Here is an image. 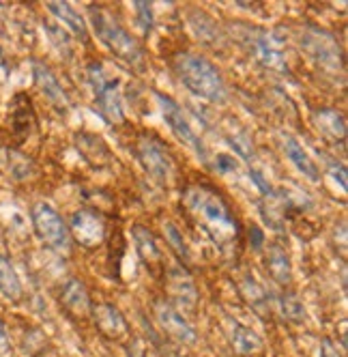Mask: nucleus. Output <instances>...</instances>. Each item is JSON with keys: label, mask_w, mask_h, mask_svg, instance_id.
I'll return each instance as SVG.
<instances>
[{"label": "nucleus", "mask_w": 348, "mask_h": 357, "mask_svg": "<svg viewBox=\"0 0 348 357\" xmlns=\"http://www.w3.org/2000/svg\"><path fill=\"white\" fill-rule=\"evenodd\" d=\"M181 209L187 222L200 231L221 254H237L243 243V228L230 202L215 185L193 181L183 190Z\"/></svg>", "instance_id": "nucleus-1"}, {"label": "nucleus", "mask_w": 348, "mask_h": 357, "mask_svg": "<svg viewBox=\"0 0 348 357\" xmlns=\"http://www.w3.org/2000/svg\"><path fill=\"white\" fill-rule=\"evenodd\" d=\"M174 71L179 73L181 82L198 97H203L213 104H221L228 97L226 82H223V75L219 69L205 59L203 54H193L185 52L174 59Z\"/></svg>", "instance_id": "nucleus-2"}, {"label": "nucleus", "mask_w": 348, "mask_h": 357, "mask_svg": "<svg viewBox=\"0 0 348 357\" xmlns=\"http://www.w3.org/2000/svg\"><path fill=\"white\" fill-rule=\"evenodd\" d=\"M88 17H90V24H93V31H95L97 39L102 41L118 61L127 63L132 67H142V63H144L142 45L129 35L127 29L120 26V22L108 9L90 5Z\"/></svg>", "instance_id": "nucleus-3"}, {"label": "nucleus", "mask_w": 348, "mask_h": 357, "mask_svg": "<svg viewBox=\"0 0 348 357\" xmlns=\"http://www.w3.org/2000/svg\"><path fill=\"white\" fill-rule=\"evenodd\" d=\"M301 47L308 52V56L329 73H342L344 71V52L338 43V39L318 26H306L301 35Z\"/></svg>", "instance_id": "nucleus-4"}, {"label": "nucleus", "mask_w": 348, "mask_h": 357, "mask_svg": "<svg viewBox=\"0 0 348 357\" xmlns=\"http://www.w3.org/2000/svg\"><path fill=\"white\" fill-rule=\"evenodd\" d=\"M88 80L95 93L97 108L110 123H122L125 121V112H122V99L118 91V82L112 80L106 73L102 63H90L88 65Z\"/></svg>", "instance_id": "nucleus-5"}, {"label": "nucleus", "mask_w": 348, "mask_h": 357, "mask_svg": "<svg viewBox=\"0 0 348 357\" xmlns=\"http://www.w3.org/2000/svg\"><path fill=\"white\" fill-rule=\"evenodd\" d=\"M134 151H136L138 162L148 172V176L155 178V181L161 183V185H168L170 183L174 166H172V158H170L168 149L164 146V142L159 138H155L151 134H142L136 140Z\"/></svg>", "instance_id": "nucleus-6"}, {"label": "nucleus", "mask_w": 348, "mask_h": 357, "mask_svg": "<svg viewBox=\"0 0 348 357\" xmlns=\"http://www.w3.org/2000/svg\"><path fill=\"white\" fill-rule=\"evenodd\" d=\"M33 226L37 237L47 245L61 254L69 252L71 237H69V226L58 215L56 209H52L47 202H39L33 207Z\"/></svg>", "instance_id": "nucleus-7"}, {"label": "nucleus", "mask_w": 348, "mask_h": 357, "mask_svg": "<svg viewBox=\"0 0 348 357\" xmlns=\"http://www.w3.org/2000/svg\"><path fill=\"white\" fill-rule=\"evenodd\" d=\"M153 95H155V99H157V104H159V108H161V114H164L168 127L172 130V134L177 136L185 146H189L191 151H196L200 158H205V146H203L200 138H198V134L193 132V127H191V123L187 121V116L183 114L181 106H179L172 97H168V95H164V93H157V91H155Z\"/></svg>", "instance_id": "nucleus-8"}, {"label": "nucleus", "mask_w": 348, "mask_h": 357, "mask_svg": "<svg viewBox=\"0 0 348 357\" xmlns=\"http://www.w3.org/2000/svg\"><path fill=\"white\" fill-rule=\"evenodd\" d=\"M71 233L82 248H97L106 239L104 218L93 209H80L71 215Z\"/></svg>", "instance_id": "nucleus-9"}, {"label": "nucleus", "mask_w": 348, "mask_h": 357, "mask_svg": "<svg viewBox=\"0 0 348 357\" xmlns=\"http://www.w3.org/2000/svg\"><path fill=\"white\" fill-rule=\"evenodd\" d=\"M155 314L157 321L161 325V329L166 331L168 336H172L174 340H179L183 344H196L198 336H196V329L189 325V321L174 308V305L166 303V301H157L155 303Z\"/></svg>", "instance_id": "nucleus-10"}, {"label": "nucleus", "mask_w": 348, "mask_h": 357, "mask_svg": "<svg viewBox=\"0 0 348 357\" xmlns=\"http://www.w3.org/2000/svg\"><path fill=\"white\" fill-rule=\"evenodd\" d=\"M93 319H95V327L99 329V334L104 338L118 342L129 334L127 321L118 312L116 305L112 303H99L93 308Z\"/></svg>", "instance_id": "nucleus-11"}, {"label": "nucleus", "mask_w": 348, "mask_h": 357, "mask_svg": "<svg viewBox=\"0 0 348 357\" xmlns=\"http://www.w3.org/2000/svg\"><path fill=\"white\" fill-rule=\"evenodd\" d=\"M314 123L320 136L331 144H342L346 142V119L340 110L335 108H322L314 112Z\"/></svg>", "instance_id": "nucleus-12"}, {"label": "nucleus", "mask_w": 348, "mask_h": 357, "mask_svg": "<svg viewBox=\"0 0 348 357\" xmlns=\"http://www.w3.org/2000/svg\"><path fill=\"white\" fill-rule=\"evenodd\" d=\"M61 301L67 308V312L73 314V317H78V319H86L90 314V310H93L88 291H86L82 280H78V278H71L69 282L63 287Z\"/></svg>", "instance_id": "nucleus-13"}, {"label": "nucleus", "mask_w": 348, "mask_h": 357, "mask_svg": "<svg viewBox=\"0 0 348 357\" xmlns=\"http://www.w3.org/2000/svg\"><path fill=\"white\" fill-rule=\"evenodd\" d=\"M250 45H254V52L258 56V61L264 67H273V69H284V50H282V41L267 31H258L254 41H250Z\"/></svg>", "instance_id": "nucleus-14"}, {"label": "nucleus", "mask_w": 348, "mask_h": 357, "mask_svg": "<svg viewBox=\"0 0 348 357\" xmlns=\"http://www.w3.org/2000/svg\"><path fill=\"white\" fill-rule=\"evenodd\" d=\"M230 344L232 351L241 357H262L264 355V342L262 338L252 331L250 327H245L241 323H235L230 329Z\"/></svg>", "instance_id": "nucleus-15"}, {"label": "nucleus", "mask_w": 348, "mask_h": 357, "mask_svg": "<svg viewBox=\"0 0 348 357\" xmlns=\"http://www.w3.org/2000/svg\"><path fill=\"white\" fill-rule=\"evenodd\" d=\"M264 265H267V271L271 273V278L276 280L278 284H282V287L290 284L292 265H290V257H288L286 248H282L280 243H269Z\"/></svg>", "instance_id": "nucleus-16"}, {"label": "nucleus", "mask_w": 348, "mask_h": 357, "mask_svg": "<svg viewBox=\"0 0 348 357\" xmlns=\"http://www.w3.org/2000/svg\"><path fill=\"white\" fill-rule=\"evenodd\" d=\"M284 151H286V158L288 162L299 170L310 183H318L320 181V170L316 166V162L310 158V153L299 144V140L294 138H286L284 142Z\"/></svg>", "instance_id": "nucleus-17"}, {"label": "nucleus", "mask_w": 348, "mask_h": 357, "mask_svg": "<svg viewBox=\"0 0 348 357\" xmlns=\"http://www.w3.org/2000/svg\"><path fill=\"white\" fill-rule=\"evenodd\" d=\"M47 11L52 13L63 26L69 29V33L76 37L78 41L86 43L88 41V29L84 24V17L73 9L69 3H47Z\"/></svg>", "instance_id": "nucleus-18"}, {"label": "nucleus", "mask_w": 348, "mask_h": 357, "mask_svg": "<svg viewBox=\"0 0 348 357\" xmlns=\"http://www.w3.org/2000/svg\"><path fill=\"white\" fill-rule=\"evenodd\" d=\"M239 291L243 295V299L252 305L256 310V314L269 319L271 317V297L267 295L264 287L254 280V275H243V280L239 282Z\"/></svg>", "instance_id": "nucleus-19"}, {"label": "nucleus", "mask_w": 348, "mask_h": 357, "mask_svg": "<svg viewBox=\"0 0 348 357\" xmlns=\"http://www.w3.org/2000/svg\"><path fill=\"white\" fill-rule=\"evenodd\" d=\"M35 80H37V86L41 89V93L52 101L56 108H67L69 106V99H67V93L65 89L61 86V82L56 80V75L49 71L45 65L41 63H35Z\"/></svg>", "instance_id": "nucleus-20"}, {"label": "nucleus", "mask_w": 348, "mask_h": 357, "mask_svg": "<svg viewBox=\"0 0 348 357\" xmlns=\"http://www.w3.org/2000/svg\"><path fill=\"white\" fill-rule=\"evenodd\" d=\"M132 235H134L136 250H138V254H140V259H142L148 267H151V269L161 267V250H159V245H157L153 233L148 231V228H144V226L138 224V226H134Z\"/></svg>", "instance_id": "nucleus-21"}, {"label": "nucleus", "mask_w": 348, "mask_h": 357, "mask_svg": "<svg viewBox=\"0 0 348 357\" xmlns=\"http://www.w3.org/2000/svg\"><path fill=\"white\" fill-rule=\"evenodd\" d=\"M11 123H13V132L24 138L29 136L33 125H35V112L31 106V99L26 95H15L13 99V110H11Z\"/></svg>", "instance_id": "nucleus-22"}, {"label": "nucleus", "mask_w": 348, "mask_h": 357, "mask_svg": "<svg viewBox=\"0 0 348 357\" xmlns=\"http://www.w3.org/2000/svg\"><path fill=\"white\" fill-rule=\"evenodd\" d=\"M168 278H170V293L183 305H193L196 303V287L189 280V275L181 267H172Z\"/></svg>", "instance_id": "nucleus-23"}, {"label": "nucleus", "mask_w": 348, "mask_h": 357, "mask_svg": "<svg viewBox=\"0 0 348 357\" xmlns=\"http://www.w3.org/2000/svg\"><path fill=\"white\" fill-rule=\"evenodd\" d=\"M0 293H3L11 301L22 299V293H24L22 282H19L13 265L9 263V259L3 257V254H0Z\"/></svg>", "instance_id": "nucleus-24"}, {"label": "nucleus", "mask_w": 348, "mask_h": 357, "mask_svg": "<svg viewBox=\"0 0 348 357\" xmlns=\"http://www.w3.org/2000/svg\"><path fill=\"white\" fill-rule=\"evenodd\" d=\"M189 15H191V26H193L198 39L205 41L207 45H217L219 43V29H217L215 20L209 17L205 11H196V9H191Z\"/></svg>", "instance_id": "nucleus-25"}, {"label": "nucleus", "mask_w": 348, "mask_h": 357, "mask_svg": "<svg viewBox=\"0 0 348 357\" xmlns=\"http://www.w3.org/2000/svg\"><path fill=\"white\" fill-rule=\"evenodd\" d=\"M278 305H280V312L284 314V319H288L290 323H303L306 321V308L303 303L299 301V297L292 295V293H284L278 297Z\"/></svg>", "instance_id": "nucleus-26"}, {"label": "nucleus", "mask_w": 348, "mask_h": 357, "mask_svg": "<svg viewBox=\"0 0 348 357\" xmlns=\"http://www.w3.org/2000/svg\"><path fill=\"white\" fill-rule=\"evenodd\" d=\"M164 235H166V241L170 243V248L179 254L181 259H185V261H189V248L185 245V239H183V235H181V231L177 226H174L172 222H166L164 224Z\"/></svg>", "instance_id": "nucleus-27"}, {"label": "nucleus", "mask_w": 348, "mask_h": 357, "mask_svg": "<svg viewBox=\"0 0 348 357\" xmlns=\"http://www.w3.org/2000/svg\"><path fill=\"white\" fill-rule=\"evenodd\" d=\"M134 9L138 13V24H140V29L144 33L151 31L153 26V11H151V5L144 3V0H138V3H134Z\"/></svg>", "instance_id": "nucleus-28"}, {"label": "nucleus", "mask_w": 348, "mask_h": 357, "mask_svg": "<svg viewBox=\"0 0 348 357\" xmlns=\"http://www.w3.org/2000/svg\"><path fill=\"white\" fill-rule=\"evenodd\" d=\"M29 170H31V162L24 155L11 153V174L15 178H24V176H29Z\"/></svg>", "instance_id": "nucleus-29"}, {"label": "nucleus", "mask_w": 348, "mask_h": 357, "mask_svg": "<svg viewBox=\"0 0 348 357\" xmlns=\"http://www.w3.org/2000/svg\"><path fill=\"white\" fill-rule=\"evenodd\" d=\"M215 168H217V172H221V174H235V172L239 170V162H237L235 158H230V155H217Z\"/></svg>", "instance_id": "nucleus-30"}, {"label": "nucleus", "mask_w": 348, "mask_h": 357, "mask_svg": "<svg viewBox=\"0 0 348 357\" xmlns=\"http://www.w3.org/2000/svg\"><path fill=\"white\" fill-rule=\"evenodd\" d=\"M47 33L52 35V41L58 45V50H69V39H67V35L58 29V26H52V24H47Z\"/></svg>", "instance_id": "nucleus-31"}, {"label": "nucleus", "mask_w": 348, "mask_h": 357, "mask_svg": "<svg viewBox=\"0 0 348 357\" xmlns=\"http://www.w3.org/2000/svg\"><path fill=\"white\" fill-rule=\"evenodd\" d=\"M320 357H342V353L338 351V347L331 338H322L320 340Z\"/></svg>", "instance_id": "nucleus-32"}, {"label": "nucleus", "mask_w": 348, "mask_h": 357, "mask_svg": "<svg viewBox=\"0 0 348 357\" xmlns=\"http://www.w3.org/2000/svg\"><path fill=\"white\" fill-rule=\"evenodd\" d=\"M331 176H333L335 181L340 183V188L346 192V166H344V164H335V162H331Z\"/></svg>", "instance_id": "nucleus-33"}, {"label": "nucleus", "mask_w": 348, "mask_h": 357, "mask_svg": "<svg viewBox=\"0 0 348 357\" xmlns=\"http://www.w3.org/2000/svg\"><path fill=\"white\" fill-rule=\"evenodd\" d=\"M247 235H250V245L254 248V250H262V243H264V235H262V231L258 226H254L252 224V228L247 231Z\"/></svg>", "instance_id": "nucleus-34"}, {"label": "nucleus", "mask_w": 348, "mask_h": 357, "mask_svg": "<svg viewBox=\"0 0 348 357\" xmlns=\"http://www.w3.org/2000/svg\"><path fill=\"white\" fill-rule=\"evenodd\" d=\"M129 357H151V355H148L146 344H144L140 338H136V340L129 344Z\"/></svg>", "instance_id": "nucleus-35"}, {"label": "nucleus", "mask_w": 348, "mask_h": 357, "mask_svg": "<svg viewBox=\"0 0 348 357\" xmlns=\"http://www.w3.org/2000/svg\"><path fill=\"white\" fill-rule=\"evenodd\" d=\"M9 353V336H7V329L5 325L0 323V357Z\"/></svg>", "instance_id": "nucleus-36"}]
</instances>
